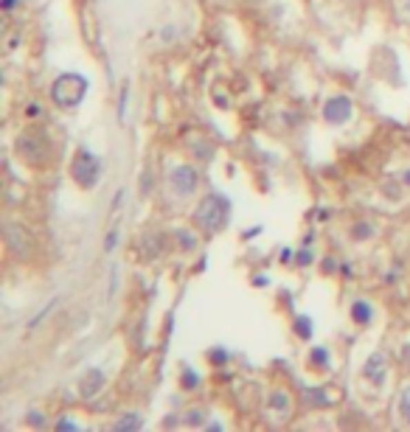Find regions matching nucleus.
I'll return each instance as SVG.
<instances>
[{
    "label": "nucleus",
    "mask_w": 410,
    "mask_h": 432,
    "mask_svg": "<svg viewBox=\"0 0 410 432\" xmlns=\"http://www.w3.org/2000/svg\"><path fill=\"white\" fill-rule=\"evenodd\" d=\"M88 88H90V84H88V79L81 73H62L51 84V99H54L57 107L70 110V107L81 104V99L88 96Z\"/></svg>",
    "instance_id": "f257e3e1"
},
{
    "label": "nucleus",
    "mask_w": 410,
    "mask_h": 432,
    "mask_svg": "<svg viewBox=\"0 0 410 432\" xmlns=\"http://www.w3.org/2000/svg\"><path fill=\"white\" fill-rule=\"evenodd\" d=\"M228 213H231V202L225 197H219V194H208V197L199 202L194 219H197V225L202 230L219 233L225 228V222H228Z\"/></svg>",
    "instance_id": "f03ea898"
},
{
    "label": "nucleus",
    "mask_w": 410,
    "mask_h": 432,
    "mask_svg": "<svg viewBox=\"0 0 410 432\" xmlns=\"http://www.w3.org/2000/svg\"><path fill=\"white\" fill-rule=\"evenodd\" d=\"M70 177H73L81 188H93V186L99 183V177H101V163H99V157H96L93 152H88V149H79L76 157H73V163H70Z\"/></svg>",
    "instance_id": "7ed1b4c3"
},
{
    "label": "nucleus",
    "mask_w": 410,
    "mask_h": 432,
    "mask_svg": "<svg viewBox=\"0 0 410 432\" xmlns=\"http://www.w3.org/2000/svg\"><path fill=\"white\" fill-rule=\"evenodd\" d=\"M169 183H172V191H175V194L188 197V194L197 191L199 177H197V171H194L191 166H175L172 175H169Z\"/></svg>",
    "instance_id": "20e7f679"
},
{
    "label": "nucleus",
    "mask_w": 410,
    "mask_h": 432,
    "mask_svg": "<svg viewBox=\"0 0 410 432\" xmlns=\"http://www.w3.org/2000/svg\"><path fill=\"white\" fill-rule=\"evenodd\" d=\"M351 112H354V107H351V101L346 96H332L329 101L323 104V118L329 124H346L351 118Z\"/></svg>",
    "instance_id": "39448f33"
},
{
    "label": "nucleus",
    "mask_w": 410,
    "mask_h": 432,
    "mask_svg": "<svg viewBox=\"0 0 410 432\" xmlns=\"http://www.w3.org/2000/svg\"><path fill=\"white\" fill-rule=\"evenodd\" d=\"M362 373H365V379H371L374 384H382L385 373H388V357L382 351L371 354V357H368V362H365V368H362Z\"/></svg>",
    "instance_id": "423d86ee"
},
{
    "label": "nucleus",
    "mask_w": 410,
    "mask_h": 432,
    "mask_svg": "<svg viewBox=\"0 0 410 432\" xmlns=\"http://www.w3.org/2000/svg\"><path fill=\"white\" fill-rule=\"evenodd\" d=\"M81 396H85V399H93L99 391H101V387H104V373L99 371V368H93V371H88L85 373V379H81Z\"/></svg>",
    "instance_id": "0eeeda50"
},
{
    "label": "nucleus",
    "mask_w": 410,
    "mask_h": 432,
    "mask_svg": "<svg viewBox=\"0 0 410 432\" xmlns=\"http://www.w3.org/2000/svg\"><path fill=\"white\" fill-rule=\"evenodd\" d=\"M351 317H354V323H371V317H374V312H371V306L365 304V300H357V304L351 306Z\"/></svg>",
    "instance_id": "6e6552de"
},
{
    "label": "nucleus",
    "mask_w": 410,
    "mask_h": 432,
    "mask_svg": "<svg viewBox=\"0 0 410 432\" xmlns=\"http://www.w3.org/2000/svg\"><path fill=\"white\" fill-rule=\"evenodd\" d=\"M267 404H270L273 410H278V413H286V410H290V399H286V393H281V391H273L270 399H267Z\"/></svg>",
    "instance_id": "1a4fd4ad"
},
{
    "label": "nucleus",
    "mask_w": 410,
    "mask_h": 432,
    "mask_svg": "<svg viewBox=\"0 0 410 432\" xmlns=\"http://www.w3.org/2000/svg\"><path fill=\"white\" fill-rule=\"evenodd\" d=\"M399 413H402V418L410 424V384L399 393Z\"/></svg>",
    "instance_id": "9d476101"
},
{
    "label": "nucleus",
    "mask_w": 410,
    "mask_h": 432,
    "mask_svg": "<svg viewBox=\"0 0 410 432\" xmlns=\"http://www.w3.org/2000/svg\"><path fill=\"white\" fill-rule=\"evenodd\" d=\"M309 362L312 368H329V354H326V348H315L309 354Z\"/></svg>",
    "instance_id": "9b49d317"
},
{
    "label": "nucleus",
    "mask_w": 410,
    "mask_h": 432,
    "mask_svg": "<svg viewBox=\"0 0 410 432\" xmlns=\"http://www.w3.org/2000/svg\"><path fill=\"white\" fill-rule=\"evenodd\" d=\"M141 426V418L138 415H124V418H121V421H115V432H124V429H138Z\"/></svg>",
    "instance_id": "f8f14e48"
},
{
    "label": "nucleus",
    "mask_w": 410,
    "mask_h": 432,
    "mask_svg": "<svg viewBox=\"0 0 410 432\" xmlns=\"http://www.w3.org/2000/svg\"><path fill=\"white\" fill-rule=\"evenodd\" d=\"M295 331H298V337H304V340H309L312 337V323H309V317H298L295 320Z\"/></svg>",
    "instance_id": "ddd939ff"
},
{
    "label": "nucleus",
    "mask_w": 410,
    "mask_h": 432,
    "mask_svg": "<svg viewBox=\"0 0 410 432\" xmlns=\"http://www.w3.org/2000/svg\"><path fill=\"white\" fill-rule=\"evenodd\" d=\"M127 96H130V88L124 84V88H121V99H118V118L124 121V115H127Z\"/></svg>",
    "instance_id": "4468645a"
},
{
    "label": "nucleus",
    "mask_w": 410,
    "mask_h": 432,
    "mask_svg": "<svg viewBox=\"0 0 410 432\" xmlns=\"http://www.w3.org/2000/svg\"><path fill=\"white\" fill-rule=\"evenodd\" d=\"M371 236V225H357L354 228V239H368Z\"/></svg>",
    "instance_id": "2eb2a0df"
},
{
    "label": "nucleus",
    "mask_w": 410,
    "mask_h": 432,
    "mask_svg": "<svg viewBox=\"0 0 410 432\" xmlns=\"http://www.w3.org/2000/svg\"><path fill=\"white\" fill-rule=\"evenodd\" d=\"M57 429H79V424L70 418H62V421H57Z\"/></svg>",
    "instance_id": "dca6fc26"
},
{
    "label": "nucleus",
    "mask_w": 410,
    "mask_h": 432,
    "mask_svg": "<svg viewBox=\"0 0 410 432\" xmlns=\"http://www.w3.org/2000/svg\"><path fill=\"white\" fill-rule=\"evenodd\" d=\"M115 242H118V233H115V230H110V236H107V242H104V250L110 253V250L115 247Z\"/></svg>",
    "instance_id": "f3484780"
},
{
    "label": "nucleus",
    "mask_w": 410,
    "mask_h": 432,
    "mask_svg": "<svg viewBox=\"0 0 410 432\" xmlns=\"http://www.w3.org/2000/svg\"><path fill=\"white\" fill-rule=\"evenodd\" d=\"M183 376H186V387H188V391H194V384H197V376H194L191 371H183Z\"/></svg>",
    "instance_id": "a211bd4d"
},
{
    "label": "nucleus",
    "mask_w": 410,
    "mask_h": 432,
    "mask_svg": "<svg viewBox=\"0 0 410 432\" xmlns=\"http://www.w3.org/2000/svg\"><path fill=\"white\" fill-rule=\"evenodd\" d=\"M211 360H214V362H225V360H228V354H225V351H214V354H211Z\"/></svg>",
    "instance_id": "6ab92c4d"
},
{
    "label": "nucleus",
    "mask_w": 410,
    "mask_h": 432,
    "mask_svg": "<svg viewBox=\"0 0 410 432\" xmlns=\"http://www.w3.org/2000/svg\"><path fill=\"white\" fill-rule=\"evenodd\" d=\"M309 258H312V255H309V253H306V250H304V253H301V255H298V262H301V264H309Z\"/></svg>",
    "instance_id": "aec40b11"
},
{
    "label": "nucleus",
    "mask_w": 410,
    "mask_h": 432,
    "mask_svg": "<svg viewBox=\"0 0 410 432\" xmlns=\"http://www.w3.org/2000/svg\"><path fill=\"white\" fill-rule=\"evenodd\" d=\"M14 3H17V0H3V9H6V12H12V9H14Z\"/></svg>",
    "instance_id": "412c9836"
},
{
    "label": "nucleus",
    "mask_w": 410,
    "mask_h": 432,
    "mask_svg": "<svg viewBox=\"0 0 410 432\" xmlns=\"http://www.w3.org/2000/svg\"><path fill=\"white\" fill-rule=\"evenodd\" d=\"M402 180H404V183H407V186H410V168H407V171H404V177H402Z\"/></svg>",
    "instance_id": "4be33fe9"
}]
</instances>
